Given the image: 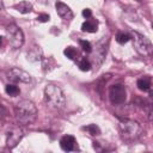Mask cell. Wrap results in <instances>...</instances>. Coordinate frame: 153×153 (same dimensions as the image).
Wrapping results in <instances>:
<instances>
[{
    "label": "cell",
    "mask_w": 153,
    "mask_h": 153,
    "mask_svg": "<svg viewBox=\"0 0 153 153\" xmlns=\"http://www.w3.org/2000/svg\"><path fill=\"white\" fill-rule=\"evenodd\" d=\"M5 91L11 97H16V96H18L20 93V90H19V87L16 84H8V85H6Z\"/></svg>",
    "instance_id": "obj_15"
},
{
    "label": "cell",
    "mask_w": 153,
    "mask_h": 153,
    "mask_svg": "<svg viewBox=\"0 0 153 153\" xmlns=\"http://www.w3.org/2000/svg\"><path fill=\"white\" fill-rule=\"evenodd\" d=\"M136 86L139 90L143 92H149L151 91V76L149 75H143L140 79H137Z\"/></svg>",
    "instance_id": "obj_12"
},
{
    "label": "cell",
    "mask_w": 153,
    "mask_h": 153,
    "mask_svg": "<svg viewBox=\"0 0 153 153\" xmlns=\"http://www.w3.org/2000/svg\"><path fill=\"white\" fill-rule=\"evenodd\" d=\"M81 30L84 32H96L98 30V23L96 20H92L88 18V20L84 22L81 25Z\"/></svg>",
    "instance_id": "obj_13"
},
{
    "label": "cell",
    "mask_w": 153,
    "mask_h": 153,
    "mask_svg": "<svg viewBox=\"0 0 153 153\" xmlns=\"http://www.w3.org/2000/svg\"><path fill=\"white\" fill-rule=\"evenodd\" d=\"M4 11V2H2V0H0V12H2Z\"/></svg>",
    "instance_id": "obj_23"
},
{
    "label": "cell",
    "mask_w": 153,
    "mask_h": 153,
    "mask_svg": "<svg viewBox=\"0 0 153 153\" xmlns=\"http://www.w3.org/2000/svg\"><path fill=\"white\" fill-rule=\"evenodd\" d=\"M136 1H137V2H141V1H142V0H136Z\"/></svg>",
    "instance_id": "obj_25"
},
{
    "label": "cell",
    "mask_w": 153,
    "mask_h": 153,
    "mask_svg": "<svg viewBox=\"0 0 153 153\" xmlns=\"http://www.w3.org/2000/svg\"><path fill=\"white\" fill-rule=\"evenodd\" d=\"M60 146L66 152H72V151L78 149V142H76L75 137L72 136V135H65V136H62L61 140H60Z\"/></svg>",
    "instance_id": "obj_9"
},
{
    "label": "cell",
    "mask_w": 153,
    "mask_h": 153,
    "mask_svg": "<svg viewBox=\"0 0 153 153\" xmlns=\"http://www.w3.org/2000/svg\"><path fill=\"white\" fill-rule=\"evenodd\" d=\"M6 37L13 49L20 48L24 43V33L16 24H10L6 27Z\"/></svg>",
    "instance_id": "obj_5"
},
{
    "label": "cell",
    "mask_w": 153,
    "mask_h": 153,
    "mask_svg": "<svg viewBox=\"0 0 153 153\" xmlns=\"http://www.w3.org/2000/svg\"><path fill=\"white\" fill-rule=\"evenodd\" d=\"M23 136H24V133L20 128H13L12 130H10L8 134H7V139H6L7 147L8 148H14L19 143V141L23 139Z\"/></svg>",
    "instance_id": "obj_8"
},
{
    "label": "cell",
    "mask_w": 153,
    "mask_h": 153,
    "mask_svg": "<svg viewBox=\"0 0 153 153\" xmlns=\"http://www.w3.org/2000/svg\"><path fill=\"white\" fill-rule=\"evenodd\" d=\"M63 54L69 59V60H74L76 56H78V51L75 48L73 47H67L65 50H63Z\"/></svg>",
    "instance_id": "obj_18"
},
{
    "label": "cell",
    "mask_w": 153,
    "mask_h": 153,
    "mask_svg": "<svg viewBox=\"0 0 153 153\" xmlns=\"http://www.w3.org/2000/svg\"><path fill=\"white\" fill-rule=\"evenodd\" d=\"M13 7H14L19 13H23V14L29 13V12L32 11V5H31L29 1H20L19 4H16Z\"/></svg>",
    "instance_id": "obj_14"
},
{
    "label": "cell",
    "mask_w": 153,
    "mask_h": 153,
    "mask_svg": "<svg viewBox=\"0 0 153 153\" xmlns=\"http://www.w3.org/2000/svg\"><path fill=\"white\" fill-rule=\"evenodd\" d=\"M7 76L13 84H29L31 81V75L19 67H13L8 71Z\"/></svg>",
    "instance_id": "obj_7"
},
{
    "label": "cell",
    "mask_w": 153,
    "mask_h": 153,
    "mask_svg": "<svg viewBox=\"0 0 153 153\" xmlns=\"http://www.w3.org/2000/svg\"><path fill=\"white\" fill-rule=\"evenodd\" d=\"M14 116L18 123L24 126L31 124L37 117V108L31 100H20L14 105Z\"/></svg>",
    "instance_id": "obj_1"
},
{
    "label": "cell",
    "mask_w": 153,
    "mask_h": 153,
    "mask_svg": "<svg viewBox=\"0 0 153 153\" xmlns=\"http://www.w3.org/2000/svg\"><path fill=\"white\" fill-rule=\"evenodd\" d=\"M82 130H86L90 135L94 136V135H99L100 134V129L98 128V126L96 124H88V126H85L82 127Z\"/></svg>",
    "instance_id": "obj_17"
},
{
    "label": "cell",
    "mask_w": 153,
    "mask_h": 153,
    "mask_svg": "<svg viewBox=\"0 0 153 153\" xmlns=\"http://www.w3.org/2000/svg\"><path fill=\"white\" fill-rule=\"evenodd\" d=\"M109 99L112 105H121L127 99L126 87L121 84H115L109 88Z\"/></svg>",
    "instance_id": "obj_6"
},
{
    "label": "cell",
    "mask_w": 153,
    "mask_h": 153,
    "mask_svg": "<svg viewBox=\"0 0 153 153\" xmlns=\"http://www.w3.org/2000/svg\"><path fill=\"white\" fill-rule=\"evenodd\" d=\"M82 16H84L86 19L91 18V17H92V12H91V10H90V8H85V10L82 11Z\"/></svg>",
    "instance_id": "obj_22"
},
{
    "label": "cell",
    "mask_w": 153,
    "mask_h": 153,
    "mask_svg": "<svg viewBox=\"0 0 153 153\" xmlns=\"http://www.w3.org/2000/svg\"><path fill=\"white\" fill-rule=\"evenodd\" d=\"M78 66H79V69L82 71V72H87L91 69V62L86 59V57H81L79 61H78Z\"/></svg>",
    "instance_id": "obj_16"
},
{
    "label": "cell",
    "mask_w": 153,
    "mask_h": 153,
    "mask_svg": "<svg viewBox=\"0 0 153 153\" xmlns=\"http://www.w3.org/2000/svg\"><path fill=\"white\" fill-rule=\"evenodd\" d=\"M79 44H80V47H81L82 51H85V53H87V54L92 51V45H91V43H90L88 41L80 39V41H79Z\"/></svg>",
    "instance_id": "obj_20"
},
{
    "label": "cell",
    "mask_w": 153,
    "mask_h": 153,
    "mask_svg": "<svg viewBox=\"0 0 153 153\" xmlns=\"http://www.w3.org/2000/svg\"><path fill=\"white\" fill-rule=\"evenodd\" d=\"M49 19H50L49 14H45V13H42V14H39V16L37 17V20H38V22H41V23L49 22Z\"/></svg>",
    "instance_id": "obj_21"
},
{
    "label": "cell",
    "mask_w": 153,
    "mask_h": 153,
    "mask_svg": "<svg viewBox=\"0 0 153 153\" xmlns=\"http://www.w3.org/2000/svg\"><path fill=\"white\" fill-rule=\"evenodd\" d=\"M55 8H56V12L57 14L65 19V20H71L73 19V12L72 10L69 8V6H67L66 4H63L62 1H56L55 2Z\"/></svg>",
    "instance_id": "obj_10"
},
{
    "label": "cell",
    "mask_w": 153,
    "mask_h": 153,
    "mask_svg": "<svg viewBox=\"0 0 153 153\" xmlns=\"http://www.w3.org/2000/svg\"><path fill=\"white\" fill-rule=\"evenodd\" d=\"M131 39H133V45L135 48V50L143 56H151L152 51H153V47L151 41L145 37L143 35L136 32V31H131Z\"/></svg>",
    "instance_id": "obj_4"
},
{
    "label": "cell",
    "mask_w": 153,
    "mask_h": 153,
    "mask_svg": "<svg viewBox=\"0 0 153 153\" xmlns=\"http://www.w3.org/2000/svg\"><path fill=\"white\" fill-rule=\"evenodd\" d=\"M2 43H4V37L0 36V47H2Z\"/></svg>",
    "instance_id": "obj_24"
},
{
    "label": "cell",
    "mask_w": 153,
    "mask_h": 153,
    "mask_svg": "<svg viewBox=\"0 0 153 153\" xmlns=\"http://www.w3.org/2000/svg\"><path fill=\"white\" fill-rule=\"evenodd\" d=\"M105 55H106V48L102 47L100 43H99L97 45V48H96V53L93 54V62H94V65H97V66L102 65Z\"/></svg>",
    "instance_id": "obj_11"
},
{
    "label": "cell",
    "mask_w": 153,
    "mask_h": 153,
    "mask_svg": "<svg viewBox=\"0 0 153 153\" xmlns=\"http://www.w3.org/2000/svg\"><path fill=\"white\" fill-rule=\"evenodd\" d=\"M118 129L122 139L128 142H133L137 140L142 133L141 126L136 121L129 120V118H120Z\"/></svg>",
    "instance_id": "obj_2"
},
{
    "label": "cell",
    "mask_w": 153,
    "mask_h": 153,
    "mask_svg": "<svg viewBox=\"0 0 153 153\" xmlns=\"http://www.w3.org/2000/svg\"><path fill=\"white\" fill-rule=\"evenodd\" d=\"M44 100L49 106L54 109H63L66 105V97L60 86L55 84H48L44 88Z\"/></svg>",
    "instance_id": "obj_3"
},
{
    "label": "cell",
    "mask_w": 153,
    "mask_h": 153,
    "mask_svg": "<svg viewBox=\"0 0 153 153\" xmlns=\"http://www.w3.org/2000/svg\"><path fill=\"white\" fill-rule=\"evenodd\" d=\"M129 39H130V37H129V35H128V33L118 32V33L116 35V42H117V43H120V44H124V43H127Z\"/></svg>",
    "instance_id": "obj_19"
}]
</instances>
